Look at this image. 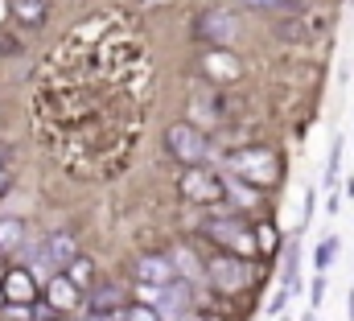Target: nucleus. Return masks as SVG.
I'll return each instance as SVG.
<instances>
[{
	"label": "nucleus",
	"instance_id": "obj_1",
	"mask_svg": "<svg viewBox=\"0 0 354 321\" xmlns=\"http://www.w3.org/2000/svg\"><path fill=\"white\" fill-rule=\"evenodd\" d=\"M25 255L33 259V268H37V272L58 276V272H66V268L79 259V243H75V235H66V231H50L46 239L29 243V247H25Z\"/></svg>",
	"mask_w": 354,
	"mask_h": 321
},
{
	"label": "nucleus",
	"instance_id": "obj_2",
	"mask_svg": "<svg viewBox=\"0 0 354 321\" xmlns=\"http://www.w3.org/2000/svg\"><path fill=\"white\" fill-rule=\"evenodd\" d=\"M206 280H210L218 293L235 297V293H243V288L256 280V272H252V264H248L243 255H210V259H206Z\"/></svg>",
	"mask_w": 354,
	"mask_h": 321
},
{
	"label": "nucleus",
	"instance_id": "obj_3",
	"mask_svg": "<svg viewBox=\"0 0 354 321\" xmlns=\"http://www.w3.org/2000/svg\"><path fill=\"white\" fill-rule=\"evenodd\" d=\"M227 173L243 177L248 185H272L280 177V157L272 149H243L227 160Z\"/></svg>",
	"mask_w": 354,
	"mask_h": 321
},
{
	"label": "nucleus",
	"instance_id": "obj_4",
	"mask_svg": "<svg viewBox=\"0 0 354 321\" xmlns=\"http://www.w3.org/2000/svg\"><path fill=\"white\" fill-rule=\"evenodd\" d=\"M165 149H169L181 165H210V140L202 136L198 124H174V128L165 132Z\"/></svg>",
	"mask_w": 354,
	"mask_h": 321
},
{
	"label": "nucleus",
	"instance_id": "obj_5",
	"mask_svg": "<svg viewBox=\"0 0 354 321\" xmlns=\"http://www.w3.org/2000/svg\"><path fill=\"white\" fill-rule=\"evenodd\" d=\"M206 235L214 243H223L231 255H243V259L260 255V239L252 235V227H248L243 219H210V223H206Z\"/></svg>",
	"mask_w": 354,
	"mask_h": 321
},
{
	"label": "nucleus",
	"instance_id": "obj_6",
	"mask_svg": "<svg viewBox=\"0 0 354 321\" xmlns=\"http://www.w3.org/2000/svg\"><path fill=\"white\" fill-rule=\"evenodd\" d=\"M177 185H181V194L189 198V202H198V206H210V202H218L223 198V177L210 169V165H185L181 169V177H177Z\"/></svg>",
	"mask_w": 354,
	"mask_h": 321
},
{
	"label": "nucleus",
	"instance_id": "obj_7",
	"mask_svg": "<svg viewBox=\"0 0 354 321\" xmlns=\"http://www.w3.org/2000/svg\"><path fill=\"white\" fill-rule=\"evenodd\" d=\"M235 33H239V21H235V12H227V8H214V12H206V17L198 21V37L210 42V46H231Z\"/></svg>",
	"mask_w": 354,
	"mask_h": 321
},
{
	"label": "nucleus",
	"instance_id": "obj_8",
	"mask_svg": "<svg viewBox=\"0 0 354 321\" xmlns=\"http://www.w3.org/2000/svg\"><path fill=\"white\" fill-rule=\"evenodd\" d=\"M83 293H87V288H79L66 272H58V276L46 280V301H50V309H58V313L79 309V305H83Z\"/></svg>",
	"mask_w": 354,
	"mask_h": 321
},
{
	"label": "nucleus",
	"instance_id": "obj_9",
	"mask_svg": "<svg viewBox=\"0 0 354 321\" xmlns=\"http://www.w3.org/2000/svg\"><path fill=\"white\" fill-rule=\"evenodd\" d=\"M136 280L140 284H177L181 272H177L174 255H140L136 259Z\"/></svg>",
	"mask_w": 354,
	"mask_h": 321
},
{
	"label": "nucleus",
	"instance_id": "obj_10",
	"mask_svg": "<svg viewBox=\"0 0 354 321\" xmlns=\"http://www.w3.org/2000/svg\"><path fill=\"white\" fill-rule=\"evenodd\" d=\"M4 297H8L12 305H25V301H33V280H29V272H25V268L8 272V280H4Z\"/></svg>",
	"mask_w": 354,
	"mask_h": 321
},
{
	"label": "nucleus",
	"instance_id": "obj_11",
	"mask_svg": "<svg viewBox=\"0 0 354 321\" xmlns=\"http://www.w3.org/2000/svg\"><path fill=\"white\" fill-rule=\"evenodd\" d=\"M21 247H25V227H21L17 219H4V223H0V251L12 255V251H21Z\"/></svg>",
	"mask_w": 354,
	"mask_h": 321
},
{
	"label": "nucleus",
	"instance_id": "obj_12",
	"mask_svg": "<svg viewBox=\"0 0 354 321\" xmlns=\"http://www.w3.org/2000/svg\"><path fill=\"white\" fill-rule=\"evenodd\" d=\"M12 17L21 25H41L46 21V0H12Z\"/></svg>",
	"mask_w": 354,
	"mask_h": 321
},
{
	"label": "nucleus",
	"instance_id": "obj_13",
	"mask_svg": "<svg viewBox=\"0 0 354 321\" xmlns=\"http://www.w3.org/2000/svg\"><path fill=\"white\" fill-rule=\"evenodd\" d=\"M223 185H227V194L239 202V206H256L260 198H256V190L243 181V177H235V173H223Z\"/></svg>",
	"mask_w": 354,
	"mask_h": 321
},
{
	"label": "nucleus",
	"instance_id": "obj_14",
	"mask_svg": "<svg viewBox=\"0 0 354 321\" xmlns=\"http://www.w3.org/2000/svg\"><path fill=\"white\" fill-rule=\"evenodd\" d=\"M338 247H342V243L334 239V235H330V239H322V243H317V251H313V268H317V272H330V268H334Z\"/></svg>",
	"mask_w": 354,
	"mask_h": 321
},
{
	"label": "nucleus",
	"instance_id": "obj_15",
	"mask_svg": "<svg viewBox=\"0 0 354 321\" xmlns=\"http://www.w3.org/2000/svg\"><path fill=\"white\" fill-rule=\"evenodd\" d=\"M174 264H177V272H181V280H185V276H189V280H202V276H206V264H194L189 251H177Z\"/></svg>",
	"mask_w": 354,
	"mask_h": 321
},
{
	"label": "nucleus",
	"instance_id": "obj_16",
	"mask_svg": "<svg viewBox=\"0 0 354 321\" xmlns=\"http://www.w3.org/2000/svg\"><path fill=\"white\" fill-rule=\"evenodd\" d=\"M66 276H71V280H75L79 288H87V284H91V276H95V264H91L87 255H79V259H75V264L66 268Z\"/></svg>",
	"mask_w": 354,
	"mask_h": 321
},
{
	"label": "nucleus",
	"instance_id": "obj_17",
	"mask_svg": "<svg viewBox=\"0 0 354 321\" xmlns=\"http://www.w3.org/2000/svg\"><path fill=\"white\" fill-rule=\"evenodd\" d=\"M338 160H342V140L334 136V145H330V160H326V185L338 181Z\"/></svg>",
	"mask_w": 354,
	"mask_h": 321
},
{
	"label": "nucleus",
	"instance_id": "obj_18",
	"mask_svg": "<svg viewBox=\"0 0 354 321\" xmlns=\"http://www.w3.org/2000/svg\"><path fill=\"white\" fill-rule=\"evenodd\" d=\"M124 321H165V318H161L153 305H128V309H124Z\"/></svg>",
	"mask_w": 354,
	"mask_h": 321
},
{
	"label": "nucleus",
	"instance_id": "obj_19",
	"mask_svg": "<svg viewBox=\"0 0 354 321\" xmlns=\"http://www.w3.org/2000/svg\"><path fill=\"white\" fill-rule=\"evenodd\" d=\"M322 301H326V272H317V276H313V284H309V305L317 309Z\"/></svg>",
	"mask_w": 354,
	"mask_h": 321
},
{
	"label": "nucleus",
	"instance_id": "obj_20",
	"mask_svg": "<svg viewBox=\"0 0 354 321\" xmlns=\"http://www.w3.org/2000/svg\"><path fill=\"white\" fill-rule=\"evenodd\" d=\"M313 210H317V190H305V206H301V214H305V227L313 223Z\"/></svg>",
	"mask_w": 354,
	"mask_h": 321
},
{
	"label": "nucleus",
	"instance_id": "obj_21",
	"mask_svg": "<svg viewBox=\"0 0 354 321\" xmlns=\"http://www.w3.org/2000/svg\"><path fill=\"white\" fill-rule=\"evenodd\" d=\"M248 4H256V8H288L292 0H248Z\"/></svg>",
	"mask_w": 354,
	"mask_h": 321
},
{
	"label": "nucleus",
	"instance_id": "obj_22",
	"mask_svg": "<svg viewBox=\"0 0 354 321\" xmlns=\"http://www.w3.org/2000/svg\"><path fill=\"white\" fill-rule=\"evenodd\" d=\"M284 301H288V288H284V293H276V297H272V313H280V309H284Z\"/></svg>",
	"mask_w": 354,
	"mask_h": 321
},
{
	"label": "nucleus",
	"instance_id": "obj_23",
	"mask_svg": "<svg viewBox=\"0 0 354 321\" xmlns=\"http://www.w3.org/2000/svg\"><path fill=\"white\" fill-rule=\"evenodd\" d=\"M4 190H8V165L0 160V194H4Z\"/></svg>",
	"mask_w": 354,
	"mask_h": 321
},
{
	"label": "nucleus",
	"instance_id": "obj_24",
	"mask_svg": "<svg viewBox=\"0 0 354 321\" xmlns=\"http://www.w3.org/2000/svg\"><path fill=\"white\" fill-rule=\"evenodd\" d=\"M280 321H292V318H280Z\"/></svg>",
	"mask_w": 354,
	"mask_h": 321
}]
</instances>
